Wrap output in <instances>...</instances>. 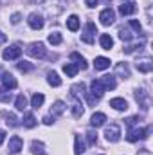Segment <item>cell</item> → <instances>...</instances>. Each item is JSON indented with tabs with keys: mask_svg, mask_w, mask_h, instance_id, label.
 Wrapping results in <instances>:
<instances>
[{
	"mask_svg": "<svg viewBox=\"0 0 153 155\" xmlns=\"http://www.w3.org/2000/svg\"><path fill=\"white\" fill-rule=\"evenodd\" d=\"M150 134H151V126H146V128H130L128 134H126V139L130 143H135L139 139H146Z\"/></svg>",
	"mask_w": 153,
	"mask_h": 155,
	"instance_id": "6da1fadb",
	"label": "cell"
},
{
	"mask_svg": "<svg viewBox=\"0 0 153 155\" xmlns=\"http://www.w3.org/2000/svg\"><path fill=\"white\" fill-rule=\"evenodd\" d=\"M25 52H27L29 56H33V58H40V60L47 56V49H45V45H43L41 41H33V43H29L27 49H25Z\"/></svg>",
	"mask_w": 153,
	"mask_h": 155,
	"instance_id": "7a4b0ae2",
	"label": "cell"
},
{
	"mask_svg": "<svg viewBox=\"0 0 153 155\" xmlns=\"http://www.w3.org/2000/svg\"><path fill=\"white\" fill-rule=\"evenodd\" d=\"M94 35H97V27H96V24L94 22H88L86 25H85V31H83V35H81V40L85 41V43H94Z\"/></svg>",
	"mask_w": 153,
	"mask_h": 155,
	"instance_id": "3957f363",
	"label": "cell"
},
{
	"mask_svg": "<svg viewBox=\"0 0 153 155\" xmlns=\"http://www.w3.org/2000/svg\"><path fill=\"white\" fill-rule=\"evenodd\" d=\"M105 137H106V141H110V143H117V141L121 139V128H119V124H110V126H106Z\"/></svg>",
	"mask_w": 153,
	"mask_h": 155,
	"instance_id": "277c9868",
	"label": "cell"
},
{
	"mask_svg": "<svg viewBox=\"0 0 153 155\" xmlns=\"http://www.w3.org/2000/svg\"><path fill=\"white\" fill-rule=\"evenodd\" d=\"M135 67L139 69V72L148 74V72H151V69H153V60H151V58H148V56L139 58V60H137V63H135Z\"/></svg>",
	"mask_w": 153,
	"mask_h": 155,
	"instance_id": "5b68a950",
	"label": "cell"
},
{
	"mask_svg": "<svg viewBox=\"0 0 153 155\" xmlns=\"http://www.w3.org/2000/svg\"><path fill=\"white\" fill-rule=\"evenodd\" d=\"M99 20H101V24L103 25H112L115 22V13L112 7H106V9H103L101 11V15H99Z\"/></svg>",
	"mask_w": 153,
	"mask_h": 155,
	"instance_id": "8992f818",
	"label": "cell"
},
{
	"mask_svg": "<svg viewBox=\"0 0 153 155\" xmlns=\"http://www.w3.org/2000/svg\"><path fill=\"white\" fill-rule=\"evenodd\" d=\"M2 85H4V90H13V88H16V79H15V76L13 74H9V72H4L2 74Z\"/></svg>",
	"mask_w": 153,
	"mask_h": 155,
	"instance_id": "52a82bcc",
	"label": "cell"
},
{
	"mask_svg": "<svg viewBox=\"0 0 153 155\" xmlns=\"http://www.w3.org/2000/svg\"><path fill=\"white\" fill-rule=\"evenodd\" d=\"M27 22H29V27H31V29H34V31L41 29V27H43V24H45V22H43V18L40 16L38 13H31V15H29V18H27Z\"/></svg>",
	"mask_w": 153,
	"mask_h": 155,
	"instance_id": "ba28073f",
	"label": "cell"
},
{
	"mask_svg": "<svg viewBox=\"0 0 153 155\" xmlns=\"http://www.w3.org/2000/svg\"><path fill=\"white\" fill-rule=\"evenodd\" d=\"M20 54H22V49L18 45H11L4 51L2 56H4V60H16V58H20Z\"/></svg>",
	"mask_w": 153,
	"mask_h": 155,
	"instance_id": "9c48e42d",
	"label": "cell"
},
{
	"mask_svg": "<svg viewBox=\"0 0 153 155\" xmlns=\"http://www.w3.org/2000/svg\"><path fill=\"white\" fill-rule=\"evenodd\" d=\"M90 90H92V96L99 99V97L105 94V90H106V88H105V85L101 83V79H94V81L90 83Z\"/></svg>",
	"mask_w": 153,
	"mask_h": 155,
	"instance_id": "30bf717a",
	"label": "cell"
},
{
	"mask_svg": "<svg viewBox=\"0 0 153 155\" xmlns=\"http://www.w3.org/2000/svg\"><path fill=\"white\" fill-rule=\"evenodd\" d=\"M22 148H24V141H22L18 135H13V137L9 139V152H11V153H18Z\"/></svg>",
	"mask_w": 153,
	"mask_h": 155,
	"instance_id": "8fae6325",
	"label": "cell"
},
{
	"mask_svg": "<svg viewBox=\"0 0 153 155\" xmlns=\"http://www.w3.org/2000/svg\"><path fill=\"white\" fill-rule=\"evenodd\" d=\"M70 60H72V61H76L74 65H76L77 69H81V71H86V69H88V63H86V60H85V58H83L79 52H72V54H70Z\"/></svg>",
	"mask_w": 153,
	"mask_h": 155,
	"instance_id": "7c38bea8",
	"label": "cell"
},
{
	"mask_svg": "<svg viewBox=\"0 0 153 155\" xmlns=\"http://www.w3.org/2000/svg\"><path fill=\"white\" fill-rule=\"evenodd\" d=\"M135 99H137V103H141V107H142L144 110H148V105H150V103H148V92H146V90H142V88L137 90V92H135Z\"/></svg>",
	"mask_w": 153,
	"mask_h": 155,
	"instance_id": "4fadbf2b",
	"label": "cell"
},
{
	"mask_svg": "<svg viewBox=\"0 0 153 155\" xmlns=\"http://www.w3.org/2000/svg\"><path fill=\"white\" fill-rule=\"evenodd\" d=\"M135 9H137V5H135L133 2H124V4L119 7V13H121L122 16H128V15H133Z\"/></svg>",
	"mask_w": 153,
	"mask_h": 155,
	"instance_id": "5bb4252c",
	"label": "cell"
},
{
	"mask_svg": "<svg viewBox=\"0 0 153 155\" xmlns=\"http://www.w3.org/2000/svg\"><path fill=\"white\" fill-rule=\"evenodd\" d=\"M106 123V116L103 114V112H97V114H94L92 119H90V124L94 126V128H99V126H103Z\"/></svg>",
	"mask_w": 153,
	"mask_h": 155,
	"instance_id": "9a60e30c",
	"label": "cell"
},
{
	"mask_svg": "<svg viewBox=\"0 0 153 155\" xmlns=\"http://www.w3.org/2000/svg\"><path fill=\"white\" fill-rule=\"evenodd\" d=\"M94 67H96V71H105V69H108V67H110V60H108V58L99 56V58H96V60H94Z\"/></svg>",
	"mask_w": 153,
	"mask_h": 155,
	"instance_id": "2e32d148",
	"label": "cell"
},
{
	"mask_svg": "<svg viewBox=\"0 0 153 155\" xmlns=\"http://www.w3.org/2000/svg\"><path fill=\"white\" fill-rule=\"evenodd\" d=\"M99 43H101V47L105 49V51H110L112 47H114V40L110 35H101L99 36Z\"/></svg>",
	"mask_w": 153,
	"mask_h": 155,
	"instance_id": "e0dca14e",
	"label": "cell"
},
{
	"mask_svg": "<svg viewBox=\"0 0 153 155\" xmlns=\"http://www.w3.org/2000/svg\"><path fill=\"white\" fill-rule=\"evenodd\" d=\"M110 107H114L115 110H126V108H128V103H126V99H122V97H114V99L110 101Z\"/></svg>",
	"mask_w": 153,
	"mask_h": 155,
	"instance_id": "ac0fdd59",
	"label": "cell"
},
{
	"mask_svg": "<svg viewBox=\"0 0 153 155\" xmlns=\"http://www.w3.org/2000/svg\"><path fill=\"white\" fill-rule=\"evenodd\" d=\"M74 152H76L77 155H81V153H85V152H86V148H85V143H83L81 135H76V137H74Z\"/></svg>",
	"mask_w": 153,
	"mask_h": 155,
	"instance_id": "d6986e66",
	"label": "cell"
},
{
	"mask_svg": "<svg viewBox=\"0 0 153 155\" xmlns=\"http://www.w3.org/2000/svg\"><path fill=\"white\" fill-rule=\"evenodd\" d=\"M101 83L105 85V88H110V90H114L115 88V78L114 76H110V74H106V76H103L101 78Z\"/></svg>",
	"mask_w": 153,
	"mask_h": 155,
	"instance_id": "ffe728a7",
	"label": "cell"
},
{
	"mask_svg": "<svg viewBox=\"0 0 153 155\" xmlns=\"http://www.w3.org/2000/svg\"><path fill=\"white\" fill-rule=\"evenodd\" d=\"M47 81H49V85H50V87H60V85H61V78L58 76L54 71L47 74Z\"/></svg>",
	"mask_w": 153,
	"mask_h": 155,
	"instance_id": "44dd1931",
	"label": "cell"
},
{
	"mask_svg": "<svg viewBox=\"0 0 153 155\" xmlns=\"http://www.w3.org/2000/svg\"><path fill=\"white\" fill-rule=\"evenodd\" d=\"M31 150H33L34 155H45V146H43V143H40V141H33V143H31Z\"/></svg>",
	"mask_w": 153,
	"mask_h": 155,
	"instance_id": "7402d4cb",
	"label": "cell"
},
{
	"mask_svg": "<svg viewBox=\"0 0 153 155\" xmlns=\"http://www.w3.org/2000/svg\"><path fill=\"white\" fill-rule=\"evenodd\" d=\"M67 27H69L72 33H76L77 29H79V18H77L76 15L69 16V20H67Z\"/></svg>",
	"mask_w": 153,
	"mask_h": 155,
	"instance_id": "603a6c76",
	"label": "cell"
},
{
	"mask_svg": "<svg viewBox=\"0 0 153 155\" xmlns=\"http://www.w3.org/2000/svg\"><path fill=\"white\" fill-rule=\"evenodd\" d=\"M24 126H25V128H34V126H36V117L33 116L31 112H27V114L24 116Z\"/></svg>",
	"mask_w": 153,
	"mask_h": 155,
	"instance_id": "cb8c5ba5",
	"label": "cell"
},
{
	"mask_svg": "<svg viewBox=\"0 0 153 155\" xmlns=\"http://www.w3.org/2000/svg\"><path fill=\"white\" fill-rule=\"evenodd\" d=\"M115 72H117L119 76H122V78H130V69H128V65H126V63H117Z\"/></svg>",
	"mask_w": 153,
	"mask_h": 155,
	"instance_id": "d4e9b609",
	"label": "cell"
},
{
	"mask_svg": "<svg viewBox=\"0 0 153 155\" xmlns=\"http://www.w3.org/2000/svg\"><path fill=\"white\" fill-rule=\"evenodd\" d=\"M77 71H79V69H77L74 63H67V65H63V72H65L69 78H74L77 74Z\"/></svg>",
	"mask_w": 153,
	"mask_h": 155,
	"instance_id": "484cf974",
	"label": "cell"
},
{
	"mask_svg": "<svg viewBox=\"0 0 153 155\" xmlns=\"http://www.w3.org/2000/svg\"><path fill=\"white\" fill-rule=\"evenodd\" d=\"M43 101H45V96H43V94H34V96H33V99H31V105H33V108H36V110H38L40 107L43 105Z\"/></svg>",
	"mask_w": 153,
	"mask_h": 155,
	"instance_id": "4316f807",
	"label": "cell"
},
{
	"mask_svg": "<svg viewBox=\"0 0 153 155\" xmlns=\"http://www.w3.org/2000/svg\"><path fill=\"white\" fill-rule=\"evenodd\" d=\"M15 107H16V110H25V107H27V99H25L24 94H20V96L15 99Z\"/></svg>",
	"mask_w": 153,
	"mask_h": 155,
	"instance_id": "83f0119b",
	"label": "cell"
},
{
	"mask_svg": "<svg viewBox=\"0 0 153 155\" xmlns=\"http://www.w3.org/2000/svg\"><path fill=\"white\" fill-rule=\"evenodd\" d=\"M65 112V103L63 101H56L54 105H52V114L54 116H60V114H63Z\"/></svg>",
	"mask_w": 153,
	"mask_h": 155,
	"instance_id": "f1b7e54d",
	"label": "cell"
},
{
	"mask_svg": "<svg viewBox=\"0 0 153 155\" xmlns=\"http://www.w3.org/2000/svg\"><path fill=\"white\" fill-rule=\"evenodd\" d=\"M70 92H72V96H74V97L86 94V92H85V85H83V83H77V85H74V87L70 88Z\"/></svg>",
	"mask_w": 153,
	"mask_h": 155,
	"instance_id": "f546056e",
	"label": "cell"
},
{
	"mask_svg": "<svg viewBox=\"0 0 153 155\" xmlns=\"http://www.w3.org/2000/svg\"><path fill=\"white\" fill-rule=\"evenodd\" d=\"M72 114H74V117L83 116V108H81V103L77 99H74V103H72Z\"/></svg>",
	"mask_w": 153,
	"mask_h": 155,
	"instance_id": "4dcf8cb0",
	"label": "cell"
},
{
	"mask_svg": "<svg viewBox=\"0 0 153 155\" xmlns=\"http://www.w3.org/2000/svg\"><path fill=\"white\" fill-rule=\"evenodd\" d=\"M119 38L122 40V41H130V40L133 38V36H132V33H130L128 29H124V27H121V29H119Z\"/></svg>",
	"mask_w": 153,
	"mask_h": 155,
	"instance_id": "1f68e13d",
	"label": "cell"
},
{
	"mask_svg": "<svg viewBox=\"0 0 153 155\" xmlns=\"http://www.w3.org/2000/svg\"><path fill=\"white\" fill-rule=\"evenodd\" d=\"M47 40H49V43H52V45H60V43H61V35H60V33H50Z\"/></svg>",
	"mask_w": 153,
	"mask_h": 155,
	"instance_id": "d6a6232c",
	"label": "cell"
},
{
	"mask_svg": "<svg viewBox=\"0 0 153 155\" xmlns=\"http://www.w3.org/2000/svg\"><path fill=\"white\" fill-rule=\"evenodd\" d=\"M16 67H18V71H20V72H29V71L33 69V65H31L29 61H18V63H16Z\"/></svg>",
	"mask_w": 153,
	"mask_h": 155,
	"instance_id": "836d02e7",
	"label": "cell"
},
{
	"mask_svg": "<svg viewBox=\"0 0 153 155\" xmlns=\"http://www.w3.org/2000/svg\"><path fill=\"white\" fill-rule=\"evenodd\" d=\"M86 141H88L90 146H94V144L97 143V134H96L94 130H88V132H86Z\"/></svg>",
	"mask_w": 153,
	"mask_h": 155,
	"instance_id": "e575fe53",
	"label": "cell"
},
{
	"mask_svg": "<svg viewBox=\"0 0 153 155\" xmlns=\"http://www.w3.org/2000/svg\"><path fill=\"white\" fill-rule=\"evenodd\" d=\"M130 27L137 33V35H141L142 33V27H141V24H139V20H130Z\"/></svg>",
	"mask_w": 153,
	"mask_h": 155,
	"instance_id": "d590c367",
	"label": "cell"
},
{
	"mask_svg": "<svg viewBox=\"0 0 153 155\" xmlns=\"http://www.w3.org/2000/svg\"><path fill=\"white\" fill-rule=\"evenodd\" d=\"M7 124L9 126H18V121H16L15 114H7Z\"/></svg>",
	"mask_w": 153,
	"mask_h": 155,
	"instance_id": "8d00e7d4",
	"label": "cell"
},
{
	"mask_svg": "<svg viewBox=\"0 0 153 155\" xmlns=\"http://www.w3.org/2000/svg\"><path fill=\"white\" fill-rule=\"evenodd\" d=\"M142 45H144V43H141V45H130V47H126V49H124V52H126V54H132L133 51H137V49H142Z\"/></svg>",
	"mask_w": 153,
	"mask_h": 155,
	"instance_id": "74e56055",
	"label": "cell"
},
{
	"mask_svg": "<svg viewBox=\"0 0 153 155\" xmlns=\"http://www.w3.org/2000/svg\"><path fill=\"white\" fill-rule=\"evenodd\" d=\"M0 101H4V103L11 101V92H5V94H2V88H0Z\"/></svg>",
	"mask_w": 153,
	"mask_h": 155,
	"instance_id": "f35d334b",
	"label": "cell"
},
{
	"mask_svg": "<svg viewBox=\"0 0 153 155\" xmlns=\"http://www.w3.org/2000/svg\"><path fill=\"white\" fill-rule=\"evenodd\" d=\"M20 20H22V15H20V13H15V15L11 16V24H15V25H16Z\"/></svg>",
	"mask_w": 153,
	"mask_h": 155,
	"instance_id": "ab89813d",
	"label": "cell"
},
{
	"mask_svg": "<svg viewBox=\"0 0 153 155\" xmlns=\"http://www.w3.org/2000/svg\"><path fill=\"white\" fill-rule=\"evenodd\" d=\"M137 121H139V117H137V116H133V117H128V119H126V124H128V126L132 128V126H133V124H135Z\"/></svg>",
	"mask_w": 153,
	"mask_h": 155,
	"instance_id": "60d3db41",
	"label": "cell"
},
{
	"mask_svg": "<svg viewBox=\"0 0 153 155\" xmlns=\"http://www.w3.org/2000/svg\"><path fill=\"white\" fill-rule=\"evenodd\" d=\"M85 2H86V5H88V7H96V5L99 4V0H85Z\"/></svg>",
	"mask_w": 153,
	"mask_h": 155,
	"instance_id": "b9f144b4",
	"label": "cell"
},
{
	"mask_svg": "<svg viewBox=\"0 0 153 155\" xmlns=\"http://www.w3.org/2000/svg\"><path fill=\"white\" fill-rule=\"evenodd\" d=\"M52 121H54V117H50V116L43 117V123H45V124H52Z\"/></svg>",
	"mask_w": 153,
	"mask_h": 155,
	"instance_id": "7bdbcfd3",
	"label": "cell"
},
{
	"mask_svg": "<svg viewBox=\"0 0 153 155\" xmlns=\"http://www.w3.org/2000/svg\"><path fill=\"white\" fill-rule=\"evenodd\" d=\"M5 40H7V36H5V35H4V33H2V31H0V45H2V43H4V41H5Z\"/></svg>",
	"mask_w": 153,
	"mask_h": 155,
	"instance_id": "ee69618b",
	"label": "cell"
},
{
	"mask_svg": "<svg viewBox=\"0 0 153 155\" xmlns=\"http://www.w3.org/2000/svg\"><path fill=\"white\" fill-rule=\"evenodd\" d=\"M4 139H5V132H4V130H0V144L4 143Z\"/></svg>",
	"mask_w": 153,
	"mask_h": 155,
	"instance_id": "f6af8a7d",
	"label": "cell"
},
{
	"mask_svg": "<svg viewBox=\"0 0 153 155\" xmlns=\"http://www.w3.org/2000/svg\"><path fill=\"white\" fill-rule=\"evenodd\" d=\"M2 74H4V71H2V69H0V78H2Z\"/></svg>",
	"mask_w": 153,
	"mask_h": 155,
	"instance_id": "bcb514c9",
	"label": "cell"
}]
</instances>
